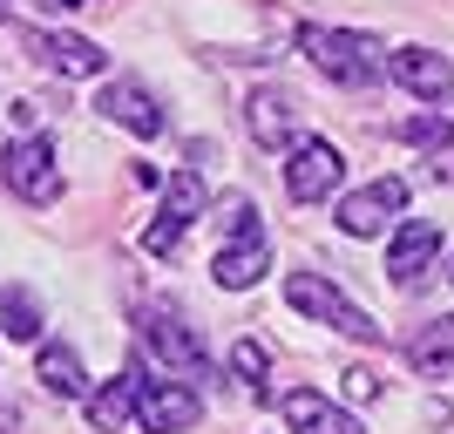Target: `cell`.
<instances>
[{"label": "cell", "mask_w": 454, "mask_h": 434, "mask_svg": "<svg viewBox=\"0 0 454 434\" xmlns=\"http://www.w3.org/2000/svg\"><path fill=\"white\" fill-rule=\"evenodd\" d=\"M41 7H55V14H75V7H89V0H41Z\"/></svg>", "instance_id": "603a6c76"}, {"label": "cell", "mask_w": 454, "mask_h": 434, "mask_svg": "<svg viewBox=\"0 0 454 434\" xmlns=\"http://www.w3.org/2000/svg\"><path fill=\"white\" fill-rule=\"evenodd\" d=\"M0 14H7V0H0Z\"/></svg>", "instance_id": "d4e9b609"}, {"label": "cell", "mask_w": 454, "mask_h": 434, "mask_svg": "<svg viewBox=\"0 0 454 434\" xmlns=\"http://www.w3.org/2000/svg\"><path fill=\"white\" fill-rule=\"evenodd\" d=\"M197 217H204V177L184 170V177H170V184H163V210H156V225L143 231V251H150V258H170Z\"/></svg>", "instance_id": "5b68a950"}, {"label": "cell", "mask_w": 454, "mask_h": 434, "mask_svg": "<svg viewBox=\"0 0 454 434\" xmlns=\"http://www.w3.org/2000/svg\"><path fill=\"white\" fill-rule=\"evenodd\" d=\"M441 258V231L427 225V217H414V225H400L394 231V251H387V279L400 285V292H414L427 272H434Z\"/></svg>", "instance_id": "9c48e42d"}, {"label": "cell", "mask_w": 454, "mask_h": 434, "mask_svg": "<svg viewBox=\"0 0 454 434\" xmlns=\"http://www.w3.org/2000/svg\"><path fill=\"white\" fill-rule=\"evenodd\" d=\"M394 82L407 95H420V102H454V68L448 55H434V48H394Z\"/></svg>", "instance_id": "30bf717a"}, {"label": "cell", "mask_w": 454, "mask_h": 434, "mask_svg": "<svg viewBox=\"0 0 454 434\" xmlns=\"http://www.w3.org/2000/svg\"><path fill=\"white\" fill-rule=\"evenodd\" d=\"M245 122H251V143H258V150H285V136L299 130V102L285 89H258L245 102Z\"/></svg>", "instance_id": "5bb4252c"}, {"label": "cell", "mask_w": 454, "mask_h": 434, "mask_svg": "<svg viewBox=\"0 0 454 434\" xmlns=\"http://www.w3.org/2000/svg\"><path fill=\"white\" fill-rule=\"evenodd\" d=\"M346 394L353 400H380V374L373 367H353V374H346Z\"/></svg>", "instance_id": "7402d4cb"}, {"label": "cell", "mask_w": 454, "mask_h": 434, "mask_svg": "<svg viewBox=\"0 0 454 434\" xmlns=\"http://www.w3.org/2000/svg\"><path fill=\"white\" fill-rule=\"evenodd\" d=\"M0 326H7V340H35L41 333V312L27 292H0Z\"/></svg>", "instance_id": "d6986e66"}, {"label": "cell", "mask_w": 454, "mask_h": 434, "mask_svg": "<svg viewBox=\"0 0 454 434\" xmlns=\"http://www.w3.org/2000/svg\"><path fill=\"white\" fill-rule=\"evenodd\" d=\"M427 163H434V177H441V184H454V122L441 130V143H434V156H427Z\"/></svg>", "instance_id": "44dd1931"}, {"label": "cell", "mask_w": 454, "mask_h": 434, "mask_svg": "<svg viewBox=\"0 0 454 434\" xmlns=\"http://www.w3.org/2000/svg\"><path fill=\"white\" fill-rule=\"evenodd\" d=\"M95 109L109 115L115 130L143 136V143H150V136H163V109H156V95L143 89V82H109V89H102V102H95Z\"/></svg>", "instance_id": "7c38bea8"}, {"label": "cell", "mask_w": 454, "mask_h": 434, "mask_svg": "<svg viewBox=\"0 0 454 434\" xmlns=\"http://www.w3.org/2000/svg\"><path fill=\"white\" fill-rule=\"evenodd\" d=\"M231 367H238V374L258 387V380H265V367H271V353H265L258 340H238V346H231Z\"/></svg>", "instance_id": "ffe728a7"}, {"label": "cell", "mask_w": 454, "mask_h": 434, "mask_svg": "<svg viewBox=\"0 0 454 434\" xmlns=\"http://www.w3.org/2000/svg\"><path fill=\"white\" fill-rule=\"evenodd\" d=\"M299 55L312 61L319 75H333L340 89H373V82L394 75V55H387L373 35H353V28H319V20H305Z\"/></svg>", "instance_id": "6da1fadb"}, {"label": "cell", "mask_w": 454, "mask_h": 434, "mask_svg": "<svg viewBox=\"0 0 454 434\" xmlns=\"http://www.w3.org/2000/svg\"><path fill=\"white\" fill-rule=\"evenodd\" d=\"M143 340H150V353L170 367V374L184 380H204L210 359H204V340H197V326L176 312V305H143Z\"/></svg>", "instance_id": "3957f363"}, {"label": "cell", "mask_w": 454, "mask_h": 434, "mask_svg": "<svg viewBox=\"0 0 454 434\" xmlns=\"http://www.w3.org/2000/svg\"><path fill=\"white\" fill-rule=\"evenodd\" d=\"M400 210H407V184H400V177H380V184L340 197V231H346V238H380Z\"/></svg>", "instance_id": "ba28073f"}, {"label": "cell", "mask_w": 454, "mask_h": 434, "mask_svg": "<svg viewBox=\"0 0 454 434\" xmlns=\"http://www.w3.org/2000/svg\"><path fill=\"white\" fill-rule=\"evenodd\" d=\"M346 177V156L325 143V136H305L299 150L285 156V190H292V204H319V197H333Z\"/></svg>", "instance_id": "8992f818"}, {"label": "cell", "mask_w": 454, "mask_h": 434, "mask_svg": "<svg viewBox=\"0 0 454 434\" xmlns=\"http://www.w3.org/2000/svg\"><path fill=\"white\" fill-rule=\"evenodd\" d=\"M0 177H7V190H14L20 204H55V197H61V170H55V143H48V136H20V143H7Z\"/></svg>", "instance_id": "277c9868"}, {"label": "cell", "mask_w": 454, "mask_h": 434, "mask_svg": "<svg viewBox=\"0 0 454 434\" xmlns=\"http://www.w3.org/2000/svg\"><path fill=\"white\" fill-rule=\"evenodd\" d=\"M197 394H190L184 380H143L136 374V421H143V434H184L197 428Z\"/></svg>", "instance_id": "52a82bcc"}, {"label": "cell", "mask_w": 454, "mask_h": 434, "mask_svg": "<svg viewBox=\"0 0 454 434\" xmlns=\"http://www.w3.org/2000/svg\"><path fill=\"white\" fill-rule=\"evenodd\" d=\"M89 421L102 434H122L136 421V374H115L109 387H95V400H89Z\"/></svg>", "instance_id": "e0dca14e"}, {"label": "cell", "mask_w": 454, "mask_h": 434, "mask_svg": "<svg viewBox=\"0 0 454 434\" xmlns=\"http://www.w3.org/2000/svg\"><path fill=\"white\" fill-rule=\"evenodd\" d=\"M285 305H299L305 320L333 326V333H346V340H366V346H380V326H373V312H360V305L346 299L340 285H325L319 272H292V279H285Z\"/></svg>", "instance_id": "7a4b0ae2"}, {"label": "cell", "mask_w": 454, "mask_h": 434, "mask_svg": "<svg viewBox=\"0 0 454 434\" xmlns=\"http://www.w3.org/2000/svg\"><path fill=\"white\" fill-rule=\"evenodd\" d=\"M265 264H271V238H265V225L258 231H245V238H224V251H217V285L224 292H245V285H258L265 279Z\"/></svg>", "instance_id": "4fadbf2b"}, {"label": "cell", "mask_w": 454, "mask_h": 434, "mask_svg": "<svg viewBox=\"0 0 454 434\" xmlns=\"http://www.w3.org/2000/svg\"><path fill=\"white\" fill-rule=\"evenodd\" d=\"M27 48H35V61L41 68H55V75H68V82H82V75H102V48L95 41H82V35H41V28H27Z\"/></svg>", "instance_id": "8fae6325"}, {"label": "cell", "mask_w": 454, "mask_h": 434, "mask_svg": "<svg viewBox=\"0 0 454 434\" xmlns=\"http://www.w3.org/2000/svg\"><path fill=\"white\" fill-rule=\"evenodd\" d=\"M448 279H454V251H448Z\"/></svg>", "instance_id": "cb8c5ba5"}, {"label": "cell", "mask_w": 454, "mask_h": 434, "mask_svg": "<svg viewBox=\"0 0 454 434\" xmlns=\"http://www.w3.org/2000/svg\"><path fill=\"white\" fill-rule=\"evenodd\" d=\"M285 421H292V434H360V421L346 414L340 400L312 394V387H292V394H285Z\"/></svg>", "instance_id": "9a60e30c"}, {"label": "cell", "mask_w": 454, "mask_h": 434, "mask_svg": "<svg viewBox=\"0 0 454 434\" xmlns=\"http://www.w3.org/2000/svg\"><path fill=\"white\" fill-rule=\"evenodd\" d=\"M407 359H414V374H427V380L454 374V312L434 320V326H420L414 346H407Z\"/></svg>", "instance_id": "2e32d148"}, {"label": "cell", "mask_w": 454, "mask_h": 434, "mask_svg": "<svg viewBox=\"0 0 454 434\" xmlns=\"http://www.w3.org/2000/svg\"><path fill=\"white\" fill-rule=\"evenodd\" d=\"M35 374H41V387H48V394H68V400H75L82 387H89V380H82V359H75V346H41Z\"/></svg>", "instance_id": "ac0fdd59"}]
</instances>
